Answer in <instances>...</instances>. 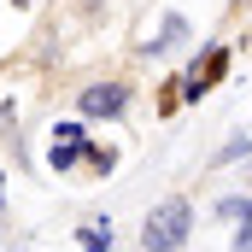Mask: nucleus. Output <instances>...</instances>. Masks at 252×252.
I'll return each instance as SVG.
<instances>
[{
  "mask_svg": "<svg viewBox=\"0 0 252 252\" xmlns=\"http://www.w3.org/2000/svg\"><path fill=\"white\" fill-rule=\"evenodd\" d=\"M188 229H193V205L176 193V199L153 205V217L141 223V247L147 252H176L182 241H188Z\"/></svg>",
  "mask_w": 252,
  "mask_h": 252,
  "instance_id": "f257e3e1",
  "label": "nucleus"
},
{
  "mask_svg": "<svg viewBox=\"0 0 252 252\" xmlns=\"http://www.w3.org/2000/svg\"><path fill=\"white\" fill-rule=\"evenodd\" d=\"M124 106H129L124 82H94V88H82V118H118Z\"/></svg>",
  "mask_w": 252,
  "mask_h": 252,
  "instance_id": "f03ea898",
  "label": "nucleus"
},
{
  "mask_svg": "<svg viewBox=\"0 0 252 252\" xmlns=\"http://www.w3.org/2000/svg\"><path fill=\"white\" fill-rule=\"evenodd\" d=\"M82 247H88V252H106V247H112V235H100V229H88V235H82Z\"/></svg>",
  "mask_w": 252,
  "mask_h": 252,
  "instance_id": "7ed1b4c3",
  "label": "nucleus"
}]
</instances>
